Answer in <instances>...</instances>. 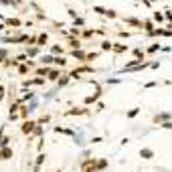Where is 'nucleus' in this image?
<instances>
[{
    "label": "nucleus",
    "instance_id": "obj_17",
    "mask_svg": "<svg viewBox=\"0 0 172 172\" xmlns=\"http://www.w3.org/2000/svg\"><path fill=\"white\" fill-rule=\"evenodd\" d=\"M138 113H140V109H138V108H134V109H130V111H128V118H136Z\"/></svg>",
    "mask_w": 172,
    "mask_h": 172
},
{
    "label": "nucleus",
    "instance_id": "obj_27",
    "mask_svg": "<svg viewBox=\"0 0 172 172\" xmlns=\"http://www.w3.org/2000/svg\"><path fill=\"white\" fill-rule=\"evenodd\" d=\"M158 49H160V45H152V47L148 49V53H154V51H158Z\"/></svg>",
    "mask_w": 172,
    "mask_h": 172
},
{
    "label": "nucleus",
    "instance_id": "obj_4",
    "mask_svg": "<svg viewBox=\"0 0 172 172\" xmlns=\"http://www.w3.org/2000/svg\"><path fill=\"white\" fill-rule=\"evenodd\" d=\"M99 95H101V91H99V89H97V91H95L93 95H89V97L85 99V103H87V105H89V103H93V101H97V99H99Z\"/></svg>",
    "mask_w": 172,
    "mask_h": 172
},
{
    "label": "nucleus",
    "instance_id": "obj_8",
    "mask_svg": "<svg viewBox=\"0 0 172 172\" xmlns=\"http://www.w3.org/2000/svg\"><path fill=\"white\" fill-rule=\"evenodd\" d=\"M45 79H29V81H25V85L29 87V85H43Z\"/></svg>",
    "mask_w": 172,
    "mask_h": 172
},
{
    "label": "nucleus",
    "instance_id": "obj_31",
    "mask_svg": "<svg viewBox=\"0 0 172 172\" xmlns=\"http://www.w3.org/2000/svg\"><path fill=\"white\" fill-rule=\"evenodd\" d=\"M97 57V53H87V61H93Z\"/></svg>",
    "mask_w": 172,
    "mask_h": 172
},
{
    "label": "nucleus",
    "instance_id": "obj_16",
    "mask_svg": "<svg viewBox=\"0 0 172 172\" xmlns=\"http://www.w3.org/2000/svg\"><path fill=\"white\" fill-rule=\"evenodd\" d=\"M134 55H136V59H138V61L144 59V51H142V49H136V51H134Z\"/></svg>",
    "mask_w": 172,
    "mask_h": 172
},
{
    "label": "nucleus",
    "instance_id": "obj_25",
    "mask_svg": "<svg viewBox=\"0 0 172 172\" xmlns=\"http://www.w3.org/2000/svg\"><path fill=\"white\" fill-rule=\"evenodd\" d=\"M144 26H146L148 33H152V22H150V20H146V22H144Z\"/></svg>",
    "mask_w": 172,
    "mask_h": 172
},
{
    "label": "nucleus",
    "instance_id": "obj_20",
    "mask_svg": "<svg viewBox=\"0 0 172 172\" xmlns=\"http://www.w3.org/2000/svg\"><path fill=\"white\" fill-rule=\"evenodd\" d=\"M69 79H71V77H63V79H59V87H65V85L69 83Z\"/></svg>",
    "mask_w": 172,
    "mask_h": 172
},
{
    "label": "nucleus",
    "instance_id": "obj_6",
    "mask_svg": "<svg viewBox=\"0 0 172 172\" xmlns=\"http://www.w3.org/2000/svg\"><path fill=\"white\" fill-rule=\"evenodd\" d=\"M83 113H87V109H69L65 115H83Z\"/></svg>",
    "mask_w": 172,
    "mask_h": 172
},
{
    "label": "nucleus",
    "instance_id": "obj_18",
    "mask_svg": "<svg viewBox=\"0 0 172 172\" xmlns=\"http://www.w3.org/2000/svg\"><path fill=\"white\" fill-rule=\"evenodd\" d=\"M37 73H39V75H49L51 71H49L47 67H41V69H37Z\"/></svg>",
    "mask_w": 172,
    "mask_h": 172
},
{
    "label": "nucleus",
    "instance_id": "obj_26",
    "mask_svg": "<svg viewBox=\"0 0 172 172\" xmlns=\"http://www.w3.org/2000/svg\"><path fill=\"white\" fill-rule=\"evenodd\" d=\"M93 34H95V30H85L83 37H85V39H89V37H93Z\"/></svg>",
    "mask_w": 172,
    "mask_h": 172
},
{
    "label": "nucleus",
    "instance_id": "obj_10",
    "mask_svg": "<svg viewBox=\"0 0 172 172\" xmlns=\"http://www.w3.org/2000/svg\"><path fill=\"white\" fill-rule=\"evenodd\" d=\"M6 25H10V26H20L22 22H20L18 18H8V20H6Z\"/></svg>",
    "mask_w": 172,
    "mask_h": 172
},
{
    "label": "nucleus",
    "instance_id": "obj_32",
    "mask_svg": "<svg viewBox=\"0 0 172 172\" xmlns=\"http://www.w3.org/2000/svg\"><path fill=\"white\" fill-rule=\"evenodd\" d=\"M105 16H109V18H115V12H113V10H108V14Z\"/></svg>",
    "mask_w": 172,
    "mask_h": 172
},
{
    "label": "nucleus",
    "instance_id": "obj_13",
    "mask_svg": "<svg viewBox=\"0 0 172 172\" xmlns=\"http://www.w3.org/2000/svg\"><path fill=\"white\" fill-rule=\"evenodd\" d=\"M168 118H170V113H160V115L154 118V122H162V119H168Z\"/></svg>",
    "mask_w": 172,
    "mask_h": 172
},
{
    "label": "nucleus",
    "instance_id": "obj_35",
    "mask_svg": "<svg viewBox=\"0 0 172 172\" xmlns=\"http://www.w3.org/2000/svg\"><path fill=\"white\" fill-rule=\"evenodd\" d=\"M0 57H6V51L4 49H0Z\"/></svg>",
    "mask_w": 172,
    "mask_h": 172
},
{
    "label": "nucleus",
    "instance_id": "obj_12",
    "mask_svg": "<svg viewBox=\"0 0 172 172\" xmlns=\"http://www.w3.org/2000/svg\"><path fill=\"white\" fill-rule=\"evenodd\" d=\"M113 51H115V53H123V51H128V47H126V45H115Z\"/></svg>",
    "mask_w": 172,
    "mask_h": 172
},
{
    "label": "nucleus",
    "instance_id": "obj_30",
    "mask_svg": "<svg viewBox=\"0 0 172 172\" xmlns=\"http://www.w3.org/2000/svg\"><path fill=\"white\" fill-rule=\"evenodd\" d=\"M41 61H43V63H53V57H43V59H41Z\"/></svg>",
    "mask_w": 172,
    "mask_h": 172
},
{
    "label": "nucleus",
    "instance_id": "obj_23",
    "mask_svg": "<svg viewBox=\"0 0 172 172\" xmlns=\"http://www.w3.org/2000/svg\"><path fill=\"white\" fill-rule=\"evenodd\" d=\"M57 77H59V71H57V69H55V71H51V73H49V79H53V81H55V79H57Z\"/></svg>",
    "mask_w": 172,
    "mask_h": 172
},
{
    "label": "nucleus",
    "instance_id": "obj_14",
    "mask_svg": "<svg viewBox=\"0 0 172 172\" xmlns=\"http://www.w3.org/2000/svg\"><path fill=\"white\" fill-rule=\"evenodd\" d=\"M126 22H128V25H134V26H142V22L136 20V18H126Z\"/></svg>",
    "mask_w": 172,
    "mask_h": 172
},
{
    "label": "nucleus",
    "instance_id": "obj_2",
    "mask_svg": "<svg viewBox=\"0 0 172 172\" xmlns=\"http://www.w3.org/2000/svg\"><path fill=\"white\" fill-rule=\"evenodd\" d=\"M37 128H39V123H37V122H25V123H22V132H25V134L34 132Z\"/></svg>",
    "mask_w": 172,
    "mask_h": 172
},
{
    "label": "nucleus",
    "instance_id": "obj_36",
    "mask_svg": "<svg viewBox=\"0 0 172 172\" xmlns=\"http://www.w3.org/2000/svg\"><path fill=\"white\" fill-rule=\"evenodd\" d=\"M55 172H61V170H55Z\"/></svg>",
    "mask_w": 172,
    "mask_h": 172
},
{
    "label": "nucleus",
    "instance_id": "obj_28",
    "mask_svg": "<svg viewBox=\"0 0 172 172\" xmlns=\"http://www.w3.org/2000/svg\"><path fill=\"white\" fill-rule=\"evenodd\" d=\"M18 71H20V73H22V75H25L26 71H29V67H26V65H20V67H18Z\"/></svg>",
    "mask_w": 172,
    "mask_h": 172
},
{
    "label": "nucleus",
    "instance_id": "obj_9",
    "mask_svg": "<svg viewBox=\"0 0 172 172\" xmlns=\"http://www.w3.org/2000/svg\"><path fill=\"white\" fill-rule=\"evenodd\" d=\"M43 160H45V154H39V158H37V164H34V172H39V166L43 164Z\"/></svg>",
    "mask_w": 172,
    "mask_h": 172
},
{
    "label": "nucleus",
    "instance_id": "obj_1",
    "mask_svg": "<svg viewBox=\"0 0 172 172\" xmlns=\"http://www.w3.org/2000/svg\"><path fill=\"white\" fill-rule=\"evenodd\" d=\"M97 170V162H95V160H91V158H89V160H85L83 164H81V172H95Z\"/></svg>",
    "mask_w": 172,
    "mask_h": 172
},
{
    "label": "nucleus",
    "instance_id": "obj_33",
    "mask_svg": "<svg viewBox=\"0 0 172 172\" xmlns=\"http://www.w3.org/2000/svg\"><path fill=\"white\" fill-rule=\"evenodd\" d=\"M37 53H39V49H29V55H30V57H33V55H37Z\"/></svg>",
    "mask_w": 172,
    "mask_h": 172
},
{
    "label": "nucleus",
    "instance_id": "obj_34",
    "mask_svg": "<svg viewBox=\"0 0 172 172\" xmlns=\"http://www.w3.org/2000/svg\"><path fill=\"white\" fill-rule=\"evenodd\" d=\"M162 128H168V130H170V128H172V122H166V123L162 126Z\"/></svg>",
    "mask_w": 172,
    "mask_h": 172
},
{
    "label": "nucleus",
    "instance_id": "obj_11",
    "mask_svg": "<svg viewBox=\"0 0 172 172\" xmlns=\"http://www.w3.org/2000/svg\"><path fill=\"white\" fill-rule=\"evenodd\" d=\"M109 49H113V45L109 43V41H103L101 43V51H109Z\"/></svg>",
    "mask_w": 172,
    "mask_h": 172
},
{
    "label": "nucleus",
    "instance_id": "obj_3",
    "mask_svg": "<svg viewBox=\"0 0 172 172\" xmlns=\"http://www.w3.org/2000/svg\"><path fill=\"white\" fill-rule=\"evenodd\" d=\"M8 158H12V150L10 148H2L0 150V160H8Z\"/></svg>",
    "mask_w": 172,
    "mask_h": 172
},
{
    "label": "nucleus",
    "instance_id": "obj_21",
    "mask_svg": "<svg viewBox=\"0 0 172 172\" xmlns=\"http://www.w3.org/2000/svg\"><path fill=\"white\" fill-rule=\"evenodd\" d=\"M93 10H95V12H99V14H108V10L101 8V6H93Z\"/></svg>",
    "mask_w": 172,
    "mask_h": 172
},
{
    "label": "nucleus",
    "instance_id": "obj_15",
    "mask_svg": "<svg viewBox=\"0 0 172 172\" xmlns=\"http://www.w3.org/2000/svg\"><path fill=\"white\" fill-rule=\"evenodd\" d=\"M69 47H73V51H75V49H79L81 45H79V41H75V39H69Z\"/></svg>",
    "mask_w": 172,
    "mask_h": 172
},
{
    "label": "nucleus",
    "instance_id": "obj_19",
    "mask_svg": "<svg viewBox=\"0 0 172 172\" xmlns=\"http://www.w3.org/2000/svg\"><path fill=\"white\" fill-rule=\"evenodd\" d=\"M8 142H10V138H8V136H4L2 140H0V146H2V148H6V146H8Z\"/></svg>",
    "mask_w": 172,
    "mask_h": 172
},
{
    "label": "nucleus",
    "instance_id": "obj_24",
    "mask_svg": "<svg viewBox=\"0 0 172 172\" xmlns=\"http://www.w3.org/2000/svg\"><path fill=\"white\" fill-rule=\"evenodd\" d=\"M105 166H108L105 160H99V162H97V170H101V168H105Z\"/></svg>",
    "mask_w": 172,
    "mask_h": 172
},
{
    "label": "nucleus",
    "instance_id": "obj_29",
    "mask_svg": "<svg viewBox=\"0 0 172 172\" xmlns=\"http://www.w3.org/2000/svg\"><path fill=\"white\" fill-rule=\"evenodd\" d=\"M39 43H41V45L47 43V34H41V37H39Z\"/></svg>",
    "mask_w": 172,
    "mask_h": 172
},
{
    "label": "nucleus",
    "instance_id": "obj_5",
    "mask_svg": "<svg viewBox=\"0 0 172 172\" xmlns=\"http://www.w3.org/2000/svg\"><path fill=\"white\" fill-rule=\"evenodd\" d=\"M140 156L146 158V160H150V158L154 156V152H152V150H148V148H144V150H140Z\"/></svg>",
    "mask_w": 172,
    "mask_h": 172
},
{
    "label": "nucleus",
    "instance_id": "obj_22",
    "mask_svg": "<svg viewBox=\"0 0 172 172\" xmlns=\"http://www.w3.org/2000/svg\"><path fill=\"white\" fill-rule=\"evenodd\" d=\"M55 63H57V65H61V67H63V65H67V61H65L63 57H57V59H55Z\"/></svg>",
    "mask_w": 172,
    "mask_h": 172
},
{
    "label": "nucleus",
    "instance_id": "obj_7",
    "mask_svg": "<svg viewBox=\"0 0 172 172\" xmlns=\"http://www.w3.org/2000/svg\"><path fill=\"white\" fill-rule=\"evenodd\" d=\"M71 55H73L75 59H81V61H87V55H85V53H81V51H77V49H75V51H73V53H71Z\"/></svg>",
    "mask_w": 172,
    "mask_h": 172
}]
</instances>
